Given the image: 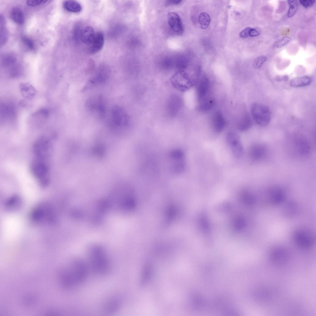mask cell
Wrapping results in <instances>:
<instances>
[{"mask_svg":"<svg viewBox=\"0 0 316 316\" xmlns=\"http://www.w3.org/2000/svg\"><path fill=\"white\" fill-rule=\"evenodd\" d=\"M88 258L90 266L96 273L103 275L109 271V260L101 247L94 246L91 247L88 252Z\"/></svg>","mask_w":316,"mask_h":316,"instance_id":"1","label":"cell"},{"mask_svg":"<svg viewBox=\"0 0 316 316\" xmlns=\"http://www.w3.org/2000/svg\"><path fill=\"white\" fill-rule=\"evenodd\" d=\"M30 170L41 187L45 188L48 185L50 181L49 168L45 161L38 159L33 161L30 165Z\"/></svg>","mask_w":316,"mask_h":316,"instance_id":"2","label":"cell"},{"mask_svg":"<svg viewBox=\"0 0 316 316\" xmlns=\"http://www.w3.org/2000/svg\"><path fill=\"white\" fill-rule=\"evenodd\" d=\"M51 206L46 203H40L33 208L31 213L30 218L34 222L41 223L54 221V215Z\"/></svg>","mask_w":316,"mask_h":316,"instance_id":"3","label":"cell"},{"mask_svg":"<svg viewBox=\"0 0 316 316\" xmlns=\"http://www.w3.org/2000/svg\"><path fill=\"white\" fill-rule=\"evenodd\" d=\"M197 80L183 70H180L173 75L170 79L173 86L181 92L188 90L196 83Z\"/></svg>","mask_w":316,"mask_h":316,"instance_id":"4","label":"cell"},{"mask_svg":"<svg viewBox=\"0 0 316 316\" xmlns=\"http://www.w3.org/2000/svg\"><path fill=\"white\" fill-rule=\"evenodd\" d=\"M251 111L253 119L258 125L264 127L268 124L271 114L267 106L258 102H254L251 106Z\"/></svg>","mask_w":316,"mask_h":316,"instance_id":"5","label":"cell"},{"mask_svg":"<svg viewBox=\"0 0 316 316\" xmlns=\"http://www.w3.org/2000/svg\"><path fill=\"white\" fill-rule=\"evenodd\" d=\"M72 267L71 270L68 273L74 285L84 282L88 273L86 263L81 259H77L73 261Z\"/></svg>","mask_w":316,"mask_h":316,"instance_id":"6","label":"cell"},{"mask_svg":"<svg viewBox=\"0 0 316 316\" xmlns=\"http://www.w3.org/2000/svg\"><path fill=\"white\" fill-rule=\"evenodd\" d=\"M33 150L38 159L45 160L51 156L52 151V143L46 136H40L35 141Z\"/></svg>","mask_w":316,"mask_h":316,"instance_id":"7","label":"cell"},{"mask_svg":"<svg viewBox=\"0 0 316 316\" xmlns=\"http://www.w3.org/2000/svg\"><path fill=\"white\" fill-rule=\"evenodd\" d=\"M293 238L296 245L302 249L309 250L314 245L312 237L305 230L301 229L296 230L293 234Z\"/></svg>","mask_w":316,"mask_h":316,"instance_id":"8","label":"cell"},{"mask_svg":"<svg viewBox=\"0 0 316 316\" xmlns=\"http://www.w3.org/2000/svg\"><path fill=\"white\" fill-rule=\"evenodd\" d=\"M271 261L276 264H282L288 261L290 255L288 251L281 247H277L273 248L269 254Z\"/></svg>","mask_w":316,"mask_h":316,"instance_id":"9","label":"cell"},{"mask_svg":"<svg viewBox=\"0 0 316 316\" xmlns=\"http://www.w3.org/2000/svg\"><path fill=\"white\" fill-rule=\"evenodd\" d=\"M85 106L89 110L96 111L101 117L104 116L105 107L101 96L89 99L86 102Z\"/></svg>","mask_w":316,"mask_h":316,"instance_id":"10","label":"cell"},{"mask_svg":"<svg viewBox=\"0 0 316 316\" xmlns=\"http://www.w3.org/2000/svg\"><path fill=\"white\" fill-rule=\"evenodd\" d=\"M111 115L112 121L117 125H125L128 122V116L124 110L119 106H116L113 108Z\"/></svg>","mask_w":316,"mask_h":316,"instance_id":"11","label":"cell"},{"mask_svg":"<svg viewBox=\"0 0 316 316\" xmlns=\"http://www.w3.org/2000/svg\"><path fill=\"white\" fill-rule=\"evenodd\" d=\"M168 22L172 29L177 35H181L183 32L182 21L179 16L174 12H170L167 15Z\"/></svg>","mask_w":316,"mask_h":316,"instance_id":"12","label":"cell"},{"mask_svg":"<svg viewBox=\"0 0 316 316\" xmlns=\"http://www.w3.org/2000/svg\"><path fill=\"white\" fill-rule=\"evenodd\" d=\"M109 72L108 70L103 69L99 70L89 80L87 84L83 89L85 90L87 88L92 86L98 85L105 83L108 79Z\"/></svg>","mask_w":316,"mask_h":316,"instance_id":"13","label":"cell"},{"mask_svg":"<svg viewBox=\"0 0 316 316\" xmlns=\"http://www.w3.org/2000/svg\"><path fill=\"white\" fill-rule=\"evenodd\" d=\"M210 87L209 81L206 77H202L198 84L197 93L199 100H202L206 99L207 95Z\"/></svg>","mask_w":316,"mask_h":316,"instance_id":"14","label":"cell"},{"mask_svg":"<svg viewBox=\"0 0 316 316\" xmlns=\"http://www.w3.org/2000/svg\"><path fill=\"white\" fill-rule=\"evenodd\" d=\"M95 35L93 28L91 27L87 26L81 29L80 36L83 43L87 45H90L94 39Z\"/></svg>","mask_w":316,"mask_h":316,"instance_id":"15","label":"cell"},{"mask_svg":"<svg viewBox=\"0 0 316 316\" xmlns=\"http://www.w3.org/2000/svg\"><path fill=\"white\" fill-rule=\"evenodd\" d=\"M104 43V38L102 32H98L95 34L94 39L90 45V52L93 54L97 53L102 48Z\"/></svg>","mask_w":316,"mask_h":316,"instance_id":"16","label":"cell"},{"mask_svg":"<svg viewBox=\"0 0 316 316\" xmlns=\"http://www.w3.org/2000/svg\"><path fill=\"white\" fill-rule=\"evenodd\" d=\"M213 127L214 131L217 133L221 132L224 129L225 121L222 113L216 111L212 119Z\"/></svg>","mask_w":316,"mask_h":316,"instance_id":"17","label":"cell"},{"mask_svg":"<svg viewBox=\"0 0 316 316\" xmlns=\"http://www.w3.org/2000/svg\"><path fill=\"white\" fill-rule=\"evenodd\" d=\"M267 153L266 148L262 145H256L252 147L249 151L251 158L254 160H259L263 158Z\"/></svg>","mask_w":316,"mask_h":316,"instance_id":"18","label":"cell"},{"mask_svg":"<svg viewBox=\"0 0 316 316\" xmlns=\"http://www.w3.org/2000/svg\"><path fill=\"white\" fill-rule=\"evenodd\" d=\"M285 197L284 192L279 188L272 189L269 193V201L274 204H278L283 202Z\"/></svg>","mask_w":316,"mask_h":316,"instance_id":"19","label":"cell"},{"mask_svg":"<svg viewBox=\"0 0 316 316\" xmlns=\"http://www.w3.org/2000/svg\"><path fill=\"white\" fill-rule=\"evenodd\" d=\"M252 125L251 119L249 114L245 113L239 121L237 128L240 131H246L250 128Z\"/></svg>","mask_w":316,"mask_h":316,"instance_id":"20","label":"cell"},{"mask_svg":"<svg viewBox=\"0 0 316 316\" xmlns=\"http://www.w3.org/2000/svg\"><path fill=\"white\" fill-rule=\"evenodd\" d=\"M181 100L177 96H173L170 99L168 104V111L171 115H175L177 113L181 107Z\"/></svg>","mask_w":316,"mask_h":316,"instance_id":"21","label":"cell"},{"mask_svg":"<svg viewBox=\"0 0 316 316\" xmlns=\"http://www.w3.org/2000/svg\"><path fill=\"white\" fill-rule=\"evenodd\" d=\"M21 203L20 197L18 195H14L7 200L5 203V206L9 210H15L19 208Z\"/></svg>","mask_w":316,"mask_h":316,"instance_id":"22","label":"cell"},{"mask_svg":"<svg viewBox=\"0 0 316 316\" xmlns=\"http://www.w3.org/2000/svg\"><path fill=\"white\" fill-rule=\"evenodd\" d=\"M311 79L308 76L298 77L292 79L290 81V85L293 87H300L309 85L311 82Z\"/></svg>","mask_w":316,"mask_h":316,"instance_id":"23","label":"cell"},{"mask_svg":"<svg viewBox=\"0 0 316 316\" xmlns=\"http://www.w3.org/2000/svg\"><path fill=\"white\" fill-rule=\"evenodd\" d=\"M63 7L67 11L72 13H78L81 11L82 6L78 2L74 1H67L64 2Z\"/></svg>","mask_w":316,"mask_h":316,"instance_id":"24","label":"cell"},{"mask_svg":"<svg viewBox=\"0 0 316 316\" xmlns=\"http://www.w3.org/2000/svg\"><path fill=\"white\" fill-rule=\"evenodd\" d=\"M10 16L14 22L19 24H23L24 22V15L19 8H13L10 11Z\"/></svg>","mask_w":316,"mask_h":316,"instance_id":"25","label":"cell"},{"mask_svg":"<svg viewBox=\"0 0 316 316\" xmlns=\"http://www.w3.org/2000/svg\"><path fill=\"white\" fill-rule=\"evenodd\" d=\"M229 145L232 153L235 157L239 158L242 156L243 149L240 140L233 142Z\"/></svg>","mask_w":316,"mask_h":316,"instance_id":"26","label":"cell"},{"mask_svg":"<svg viewBox=\"0 0 316 316\" xmlns=\"http://www.w3.org/2000/svg\"><path fill=\"white\" fill-rule=\"evenodd\" d=\"M5 22L4 17L1 15L0 16V45L1 46L4 44L6 41L8 34L7 29L5 27Z\"/></svg>","mask_w":316,"mask_h":316,"instance_id":"27","label":"cell"},{"mask_svg":"<svg viewBox=\"0 0 316 316\" xmlns=\"http://www.w3.org/2000/svg\"><path fill=\"white\" fill-rule=\"evenodd\" d=\"M20 88L22 95L26 98H32L35 95L34 89L29 84H23L20 85Z\"/></svg>","mask_w":316,"mask_h":316,"instance_id":"28","label":"cell"},{"mask_svg":"<svg viewBox=\"0 0 316 316\" xmlns=\"http://www.w3.org/2000/svg\"><path fill=\"white\" fill-rule=\"evenodd\" d=\"M198 21L200 27L202 29H206L210 24V17L207 13L202 12L198 16Z\"/></svg>","mask_w":316,"mask_h":316,"instance_id":"29","label":"cell"},{"mask_svg":"<svg viewBox=\"0 0 316 316\" xmlns=\"http://www.w3.org/2000/svg\"><path fill=\"white\" fill-rule=\"evenodd\" d=\"M288 3L289 7L287 13L288 17H292L296 13L298 6V3L297 1L289 0H288Z\"/></svg>","mask_w":316,"mask_h":316,"instance_id":"30","label":"cell"},{"mask_svg":"<svg viewBox=\"0 0 316 316\" xmlns=\"http://www.w3.org/2000/svg\"><path fill=\"white\" fill-rule=\"evenodd\" d=\"M295 204L290 203L288 204L285 208V213L287 216H292L295 214L297 211V207Z\"/></svg>","mask_w":316,"mask_h":316,"instance_id":"31","label":"cell"},{"mask_svg":"<svg viewBox=\"0 0 316 316\" xmlns=\"http://www.w3.org/2000/svg\"><path fill=\"white\" fill-rule=\"evenodd\" d=\"M291 38L289 37H285L276 41L273 44V46L277 48H281L289 43Z\"/></svg>","mask_w":316,"mask_h":316,"instance_id":"32","label":"cell"},{"mask_svg":"<svg viewBox=\"0 0 316 316\" xmlns=\"http://www.w3.org/2000/svg\"><path fill=\"white\" fill-rule=\"evenodd\" d=\"M267 57L264 56H261L257 57L253 62V67L255 69L260 68L267 60Z\"/></svg>","mask_w":316,"mask_h":316,"instance_id":"33","label":"cell"},{"mask_svg":"<svg viewBox=\"0 0 316 316\" xmlns=\"http://www.w3.org/2000/svg\"><path fill=\"white\" fill-rule=\"evenodd\" d=\"M202 101L200 106V109L203 111H207L210 109L213 106V102L211 100L206 98Z\"/></svg>","mask_w":316,"mask_h":316,"instance_id":"34","label":"cell"},{"mask_svg":"<svg viewBox=\"0 0 316 316\" xmlns=\"http://www.w3.org/2000/svg\"><path fill=\"white\" fill-rule=\"evenodd\" d=\"M22 40L23 42L28 48L31 50L34 49L35 44L32 39L28 37L24 36Z\"/></svg>","mask_w":316,"mask_h":316,"instance_id":"35","label":"cell"},{"mask_svg":"<svg viewBox=\"0 0 316 316\" xmlns=\"http://www.w3.org/2000/svg\"><path fill=\"white\" fill-rule=\"evenodd\" d=\"M47 0H28L26 2L27 4L30 6H33L46 3Z\"/></svg>","mask_w":316,"mask_h":316,"instance_id":"36","label":"cell"},{"mask_svg":"<svg viewBox=\"0 0 316 316\" xmlns=\"http://www.w3.org/2000/svg\"><path fill=\"white\" fill-rule=\"evenodd\" d=\"M299 3L303 7L307 8L312 6L315 3V1L312 0H300Z\"/></svg>","mask_w":316,"mask_h":316,"instance_id":"37","label":"cell"},{"mask_svg":"<svg viewBox=\"0 0 316 316\" xmlns=\"http://www.w3.org/2000/svg\"><path fill=\"white\" fill-rule=\"evenodd\" d=\"M251 28L247 27L242 30L239 33V36L242 38H246L249 36V32Z\"/></svg>","mask_w":316,"mask_h":316,"instance_id":"38","label":"cell"},{"mask_svg":"<svg viewBox=\"0 0 316 316\" xmlns=\"http://www.w3.org/2000/svg\"><path fill=\"white\" fill-rule=\"evenodd\" d=\"M260 34V31L259 30L251 28L249 32V36L252 37H256L259 35Z\"/></svg>","mask_w":316,"mask_h":316,"instance_id":"39","label":"cell"},{"mask_svg":"<svg viewBox=\"0 0 316 316\" xmlns=\"http://www.w3.org/2000/svg\"><path fill=\"white\" fill-rule=\"evenodd\" d=\"M181 2V0H170L167 1L166 4L169 5H177L180 3Z\"/></svg>","mask_w":316,"mask_h":316,"instance_id":"40","label":"cell"}]
</instances>
